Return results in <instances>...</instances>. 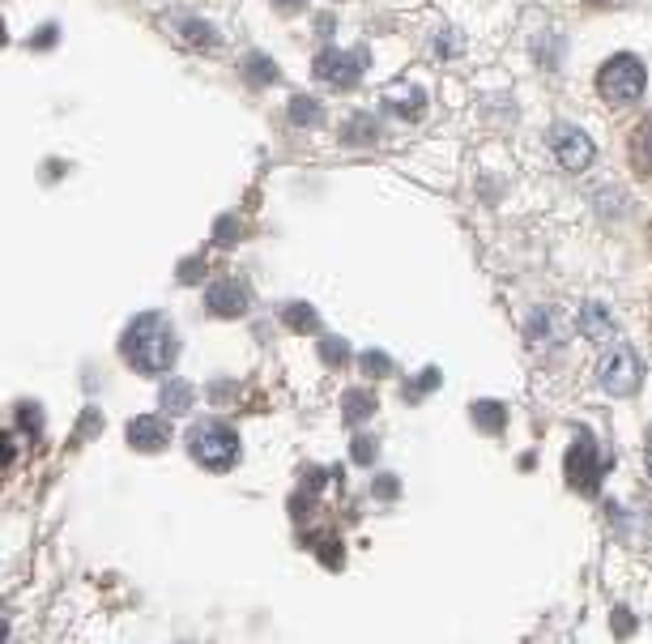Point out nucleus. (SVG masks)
Masks as SVG:
<instances>
[{
    "instance_id": "27",
    "label": "nucleus",
    "mask_w": 652,
    "mask_h": 644,
    "mask_svg": "<svg viewBox=\"0 0 652 644\" xmlns=\"http://www.w3.org/2000/svg\"><path fill=\"white\" fill-rule=\"evenodd\" d=\"M278 5H303V0H278Z\"/></svg>"
},
{
    "instance_id": "26",
    "label": "nucleus",
    "mask_w": 652,
    "mask_h": 644,
    "mask_svg": "<svg viewBox=\"0 0 652 644\" xmlns=\"http://www.w3.org/2000/svg\"><path fill=\"white\" fill-rule=\"evenodd\" d=\"M584 5H597V9H601V5H610V0H584Z\"/></svg>"
},
{
    "instance_id": "10",
    "label": "nucleus",
    "mask_w": 652,
    "mask_h": 644,
    "mask_svg": "<svg viewBox=\"0 0 652 644\" xmlns=\"http://www.w3.org/2000/svg\"><path fill=\"white\" fill-rule=\"evenodd\" d=\"M529 337L538 342V346H563L568 342V324H558V312H533V321H529Z\"/></svg>"
},
{
    "instance_id": "18",
    "label": "nucleus",
    "mask_w": 652,
    "mask_h": 644,
    "mask_svg": "<svg viewBox=\"0 0 652 644\" xmlns=\"http://www.w3.org/2000/svg\"><path fill=\"white\" fill-rule=\"evenodd\" d=\"M473 419L482 422L486 431H499L503 419H508V410H503L499 401H473Z\"/></svg>"
},
{
    "instance_id": "5",
    "label": "nucleus",
    "mask_w": 652,
    "mask_h": 644,
    "mask_svg": "<svg viewBox=\"0 0 652 644\" xmlns=\"http://www.w3.org/2000/svg\"><path fill=\"white\" fill-rule=\"evenodd\" d=\"M550 145H555V158L563 171H584L593 163V141L576 124H558L555 133H550Z\"/></svg>"
},
{
    "instance_id": "23",
    "label": "nucleus",
    "mask_w": 652,
    "mask_h": 644,
    "mask_svg": "<svg viewBox=\"0 0 652 644\" xmlns=\"http://www.w3.org/2000/svg\"><path fill=\"white\" fill-rule=\"evenodd\" d=\"M346 137H350V141H371V137H375V128L367 124V115H354V124H350Z\"/></svg>"
},
{
    "instance_id": "13",
    "label": "nucleus",
    "mask_w": 652,
    "mask_h": 644,
    "mask_svg": "<svg viewBox=\"0 0 652 644\" xmlns=\"http://www.w3.org/2000/svg\"><path fill=\"white\" fill-rule=\"evenodd\" d=\"M584 333L593 337V342H610L614 337V316L601 303H588L584 308Z\"/></svg>"
},
{
    "instance_id": "9",
    "label": "nucleus",
    "mask_w": 652,
    "mask_h": 644,
    "mask_svg": "<svg viewBox=\"0 0 652 644\" xmlns=\"http://www.w3.org/2000/svg\"><path fill=\"white\" fill-rule=\"evenodd\" d=\"M597 474H601V461H597V452L588 440H580L576 444V452H568V478H576L584 490L597 487Z\"/></svg>"
},
{
    "instance_id": "8",
    "label": "nucleus",
    "mask_w": 652,
    "mask_h": 644,
    "mask_svg": "<svg viewBox=\"0 0 652 644\" xmlns=\"http://www.w3.org/2000/svg\"><path fill=\"white\" fill-rule=\"evenodd\" d=\"M128 449H137V452H158V449H167V440H171V427H167V419H158V414H141V419H133L128 422Z\"/></svg>"
},
{
    "instance_id": "20",
    "label": "nucleus",
    "mask_w": 652,
    "mask_h": 644,
    "mask_svg": "<svg viewBox=\"0 0 652 644\" xmlns=\"http://www.w3.org/2000/svg\"><path fill=\"white\" fill-rule=\"evenodd\" d=\"M183 39L201 43V47H213V43H218V35H213V26H205V22H183Z\"/></svg>"
},
{
    "instance_id": "16",
    "label": "nucleus",
    "mask_w": 652,
    "mask_h": 644,
    "mask_svg": "<svg viewBox=\"0 0 652 644\" xmlns=\"http://www.w3.org/2000/svg\"><path fill=\"white\" fill-rule=\"evenodd\" d=\"M188 406H193V389H188L183 380H171L167 389H163V410H167V414H183Z\"/></svg>"
},
{
    "instance_id": "15",
    "label": "nucleus",
    "mask_w": 652,
    "mask_h": 644,
    "mask_svg": "<svg viewBox=\"0 0 652 644\" xmlns=\"http://www.w3.org/2000/svg\"><path fill=\"white\" fill-rule=\"evenodd\" d=\"M291 115H294V124H320V120H324V107H320L311 94H294Z\"/></svg>"
},
{
    "instance_id": "21",
    "label": "nucleus",
    "mask_w": 652,
    "mask_h": 644,
    "mask_svg": "<svg viewBox=\"0 0 652 644\" xmlns=\"http://www.w3.org/2000/svg\"><path fill=\"white\" fill-rule=\"evenodd\" d=\"M320 354H324V363H346V354H350V346L346 342H341V337H324V342H320Z\"/></svg>"
},
{
    "instance_id": "1",
    "label": "nucleus",
    "mask_w": 652,
    "mask_h": 644,
    "mask_svg": "<svg viewBox=\"0 0 652 644\" xmlns=\"http://www.w3.org/2000/svg\"><path fill=\"white\" fill-rule=\"evenodd\" d=\"M124 359L145 376H158L180 359V333L171 329L167 316H153V312L137 316L124 333Z\"/></svg>"
},
{
    "instance_id": "22",
    "label": "nucleus",
    "mask_w": 652,
    "mask_h": 644,
    "mask_svg": "<svg viewBox=\"0 0 652 644\" xmlns=\"http://www.w3.org/2000/svg\"><path fill=\"white\" fill-rule=\"evenodd\" d=\"M362 367L371 372V376H389L392 372V363H389V354H380V351H371V354H362Z\"/></svg>"
},
{
    "instance_id": "12",
    "label": "nucleus",
    "mask_w": 652,
    "mask_h": 644,
    "mask_svg": "<svg viewBox=\"0 0 652 644\" xmlns=\"http://www.w3.org/2000/svg\"><path fill=\"white\" fill-rule=\"evenodd\" d=\"M384 107L397 115H405V120H414V115H422V107H427V98H422V90H392L389 98H384Z\"/></svg>"
},
{
    "instance_id": "11",
    "label": "nucleus",
    "mask_w": 652,
    "mask_h": 644,
    "mask_svg": "<svg viewBox=\"0 0 652 644\" xmlns=\"http://www.w3.org/2000/svg\"><path fill=\"white\" fill-rule=\"evenodd\" d=\"M631 167L639 175H652V124H639L631 133Z\"/></svg>"
},
{
    "instance_id": "24",
    "label": "nucleus",
    "mask_w": 652,
    "mask_h": 644,
    "mask_svg": "<svg viewBox=\"0 0 652 644\" xmlns=\"http://www.w3.org/2000/svg\"><path fill=\"white\" fill-rule=\"evenodd\" d=\"M52 39H56V26L39 30V35H35V39H30V43H35V47H43V43H52Z\"/></svg>"
},
{
    "instance_id": "14",
    "label": "nucleus",
    "mask_w": 652,
    "mask_h": 644,
    "mask_svg": "<svg viewBox=\"0 0 652 644\" xmlns=\"http://www.w3.org/2000/svg\"><path fill=\"white\" fill-rule=\"evenodd\" d=\"M282 321H286V329H294V333H316V312L307 308V303H286L282 308Z\"/></svg>"
},
{
    "instance_id": "19",
    "label": "nucleus",
    "mask_w": 652,
    "mask_h": 644,
    "mask_svg": "<svg viewBox=\"0 0 652 644\" xmlns=\"http://www.w3.org/2000/svg\"><path fill=\"white\" fill-rule=\"evenodd\" d=\"M371 410H375V397H371V392L354 389V392H350V397H346V422H359V419H367Z\"/></svg>"
},
{
    "instance_id": "25",
    "label": "nucleus",
    "mask_w": 652,
    "mask_h": 644,
    "mask_svg": "<svg viewBox=\"0 0 652 644\" xmlns=\"http://www.w3.org/2000/svg\"><path fill=\"white\" fill-rule=\"evenodd\" d=\"M180 278L188 282V278H201V261H188V265L180 269Z\"/></svg>"
},
{
    "instance_id": "17",
    "label": "nucleus",
    "mask_w": 652,
    "mask_h": 644,
    "mask_svg": "<svg viewBox=\"0 0 652 644\" xmlns=\"http://www.w3.org/2000/svg\"><path fill=\"white\" fill-rule=\"evenodd\" d=\"M243 77H248L252 85L278 82V64H273L269 56H261V52H256V56H248V64H243Z\"/></svg>"
},
{
    "instance_id": "3",
    "label": "nucleus",
    "mask_w": 652,
    "mask_h": 644,
    "mask_svg": "<svg viewBox=\"0 0 652 644\" xmlns=\"http://www.w3.org/2000/svg\"><path fill=\"white\" fill-rule=\"evenodd\" d=\"M644 82H648V69H644V60L631 56V52H618L601 64L597 73V90L606 103H631V98L644 94Z\"/></svg>"
},
{
    "instance_id": "6",
    "label": "nucleus",
    "mask_w": 652,
    "mask_h": 644,
    "mask_svg": "<svg viewBox=\"0 0 652 644\" xmlns=\"http://www.w3.org/2000/svg\"><path fill=\"white\" fill-rule=\"evenodd\" d=\"M316 77L320 82H329V85H337V90H350V85L362 77V52H337V47L320 52L316 56Z\"/></svg>"
},
{
    "instance_id": "4",
    "label": "nucleus",
    "mask_w": 652,
    "mask_h": 644,
    "mask_svg": "<svg viewBox=\"0 0 652 644\" xmlns=\"http://www.w3.org/2000/svg\"><path fill=\"white\" fill-rule=\"evenodd\" d=\"M639 376H644V367H639L631 346H614V351L601 359V384H606V392H614V397H631V392L639 389Z\"/></svg>"
},
{
    "instance_id": "2",
    "label": "nucleus",
    "mask_w": 652,
    "mask_h": 644,
    "mask_svg": "<svg viewBox=\"0 0 652 644\" xmlns=\"http://www.w3.org/2000/svg\"><path fill=\"white\" fill-rule=\"evenodd\" d=\"M188 452H193L196 465L222 474V470H235L239 465V435L226 422H213V419L196 422L193 431H188Z\"/></svg>"
},
{
    "instance_id": "7",
    "label": "nucleus",
    "mask_w": 652,
    "mask_h": 644,
    "mask_svg": "<svg viewBox=\"0 0 652 644\" xmlns=\"http://www.w3.org/2000/svg\"><path fill=\"white\" fill-rule=\"evenodd\" d=\"M248 291H243V282H235V278H222V282H213L205 291V308L213 312V316H222V321H231V316H243L248 312Z\"/></svg>"
}]
</instances>
